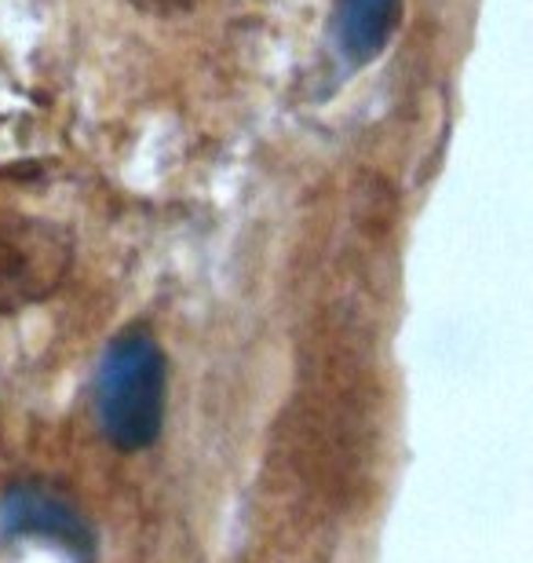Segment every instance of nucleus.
Returning a JSON list of instances; mask_svg holds the SVG:
<instances>
[{
	"label": "nucleus",
	"mask_w": 533,
	"mask_h": 563,
	"mask_svg": "<svg viewBox=\"0 0 533 563\" xmlns=\"http://www.w3.org/2000/svg\"><path fill=\"white\" fill-rule=\"evenodd\" d=\"M165 369L151 336L129 333L110 347L99 369V421L121 450H140L162 428Z\"/></svg>",
	"instance_id": "f257e3e1"
},
{
	"label": "nucleus",
	"mask_w": 533,
	"mask_h": 563,
	"mask_svg": "<svg viewBox=\"0 0 533 563\" xmlns=\"http://www.w3.org/2000/svg\"><path fill=\"white\" fill-rule=\"evenodd\" d=\"M399 0H344L340 8V41L351 59H369L388 41Z\"/></svg>",
	"instance_id": "7ed1b4c3"
},
{
	"label": "nucleus",
	"mask_w": 533,
	"mask_h": 563,
	"mask_svg": "<svg viewBox=\"0 0 533 563\" xmlns=\"http://www.w3.org/2000/svg\"><path fill=\"white\" fill-rule=\"evenodd\" d=\"M4 531L55 538V542H66L70 549H77V553H88V545H92V534H88V527L81 523V516L37 487H15L8 494Z\"/></svg>",
	"instance_id": "f03ea898"
},
{
	"label": "nucleus",
	"mask_w": 533,
	"mask_h": 563,
	"mask_svg": "<svg viewBox=\"0 0 533 563\" xmlns=\"http://www.w3.org/2000/svg\"><path fill=\"white\" fill-rule=\"evenodd\" d=\"M132 4L151 8V11H179V8L195 4V0H132Z\"/></svg>",
	"instance_id": "20e7f679"
}]
</instances>
